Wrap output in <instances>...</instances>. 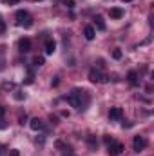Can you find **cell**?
Returning <instances> with one entry per match:
<instances>
[{
	"mask_svg": "<svg viewBox=\"0 0 154 156\" xmlns=\"http://www.w3.org/2000/svg\"><path fill=\"white\" fill-rule=\"evenodd\" d=\"M87 147L91 151H96L98 149V142H96V136H87Z\"/></svg>",
	"mask_w": 154,
	"mask_h": 156,
	"instance_id": "12",
	"label": "cell"
},
{
	"mask_svg": "<svg viewBox=\"0 0 154 156\" xmlns=\"http://www.w3.org/2000/svg\"><path fill=\"white\" fill-rule=\"evenodd\" d=\"M83 35H85V38H87V40H93V38H94V35H96V31H94V27H93V26H85Z\"/></svg>",
	"mask_w": 154,
	"mask_h": 156,
	"instance_id": "11",
	"label": "cell"
},
{
	"mask_svg": "<svg viewBox=\"0 0 154 156\" xmlns=\"http://www.w3.org/2000/svg\"><path fill=\"white\" fill-rule=\"evenodd\" d=\"M67 102L73 105V107H76V109H85L87 105H89V102H91V98H89V94H87V91H83V89H75V91H71L69 94H67Z\"/></svg>",
	"mask_w": 154,
	"mask_h": 156,
	"instance_id": "1",
	"label": "cell"
},
{
	"mask_svg": "<svg viewBox=\"0 0 154 156\" xmlns=\"http://www.w3.org/2000/svg\"><path fill=\"white\" fill-rule=\"evenodd\" d=\"M35 66H44V56H35Z\"/></svg>",
	"mask_w": 154,
	"mask_h": 156,
	"instance_id": "15",
	"label": "cell"
},
{
	"mask_svg": "<svg viewBox=\"0 0 154 156\" xmlns=\"http://www.w3.org/2000/svg\"><path fill=\"white\" fill-rule=\"evenodd\" d=\"M113 58H116V60L121 58V51H120V49H114V51H113Z\"/></svg>",
	"mask_w": 154,
	"mask_h": 156,
	"instance_id": "16",
	"label": "cell"
},
{
	"mask_svg": "<svg viewBox=\"0 0 154 156\" xmlns=\"http://www.w3.org/2000/svg\"><path fill=\"white\" fill-rule=\"evenodd\" d=\"M44 49H45V55H53V53L56 51V44H54V40L47 38L45 40V44H44Z\"/></svg>",
	"mask_w": 154,
	"mask_h": 156,
	"instance_id": "8",
	"label": "cell"
},
{
	"mask_svg": "<svg viewBox=\"0 0 154 156\" xmlns=\"http://www.w3.org/2000/svg\"><path fill=\"white\" fill-rule=\"evenodd\" d=\"M2 149H4V147H2V145H0V153H2Z\"/></svg>",
	"mask_w": 154,
	"mask_h": 156,
	"instance_id": "24",
	"label": "cell"
},
{
	"mask_svg": "<svg viewBox=\"0 0 154 156\" xmlns=\"http://www.w3.org/2000/svg\"><path fill=\"white\" fill-rule=\"evenodd\" d=\"M4 31H5V22L2 20V15H0V35H2Z\"/></svg>",
	"mask_w": 154,
	"mask_h": 156,
	"instance_id": "19",
	"label": "cell"
},
{
	"mask_svg": "<svg viewBox=\"0 0 154 156\" xmlns=\"http://www.w3.org/2000/svg\"><path fill=\"white\" fill-rule=\"evenodd\" d=\"M123 2H132V0H123Z\"/></svg>",
	"mask_w": 154,
	"mask_h": 156,
	"instance_id": "23",
	"label": "cell"
},
{
	"mask_svg": "<svg viewBox=\"0 0 154 156\" xmlns=\"http://www.w3.org/2000/svg\"><path fill=\"white\" fill-rule=\"evenodd\" d=\"M121 116H123V111H121L120 107H111V111H109V118H111L113 122L121 120Z\"/></svg>",
	"mask_w": 154,
	"mask_h": 156,
	"instance_id": "7",
	"label": "cell"
},
{
	"mask_svg": "<svg viewBox=\"0 0 154 156\" xmlns=\"http://www.w3.org/2000/svg\"><path fill=\"white\" fill-rule=\"evenodd\" d=\"M109 15H111V18H121V16H123V9H120V7H113V9L109 11Z\"/></svg>",
	"mask_w": 154,
	"mask_h": 156,
	"instance_id": "13",
	"label": "cell"
},
{
	"mask_svg": "<svg viewBox=\"0 0 154 156\" xmlns=\"http://www.w3.org/2000/svg\"><path fill=\"white\" fill-rule=\"evenodd\" d=\"M15 18H16V24L20 26V27H31L33 26V18H31V15L27 13V11H24V9H20V11H16V15H15Z\"/></svg>",
	"mask_w": 154,
	"mask_h": 156,
	"instance_id": "2",
	"label": "cell"
},
{
	"mask_svg": "<svg viewBox=\"0 0 154 156\" xmlns=\"http://www.w3.org/2000/svg\"><path fill=\"white\" fill-rule=\"evenodd\" d=\"M35 2H40V0H35Z\"/></svg>",
	"mask_w": 154,
	"mask_h": 156,
	"instance_id": "25",
	"label": "cell"
},
{
	"mask_svg": "<svg viewBox=\"0 0 154 156\" xmlns=\"http://www.w3.org/2000/svg\"><path fill=\"white\" fill-rule=\"evenodd\" d=\"M18 51H20V53H29V51H31V40L29 38H20L18 40Z\"/></svg>",
	"mask_w": 154,
	"mask_h": 156,
	"instance_id": "6",
	"label": "cell"
},
{
	"mask_svg": "<svg viewBox=\"0 0 154 156\" xmlns=\"http://www.w3.org/2000/svg\"><path fill=\"white\" fill-rule=\"evenodd\" d=\"M147 147V140L143 138V136H134V140H132V149L136 151V153H140V151H143Z\"/></svg>",
	"mask_w": 154,
	"mask_h": 156,
	"instance_id": "5",
	"label": "cell"
},
{
	"mask_svg": "<svg viewBox=\"0 0 154 156\" xmlns=\"http://www.w3.org/2000/svg\"><path fill=\"white\" fill-rule=\"evenodd\" d=\"M89 80H91L93 83H107V82H109V76L102 75L100 69H91V71H89Z\"/></svg>",
	"mask_w": 154,
	"mask_h": 156,
	"instance_id": "3",
	"label": "cell"
},
{
	"mask_svg": "<svg viewBox=\"0 0 154 156\" xmlns=\"http://www.w3.org/2000/svg\"><path fill=\"white\" fill-rule=\"evenodd\" d=\"M64 4H65L69 9H73V7H75V0H64Z\"/></svg>",
	"mask_w": 154,
	"mask_h": 156,
	"instance_id": "17",
	"label": "cell"
},
{
	"mask_svg": "<svg viewBox=\"0 0 154 156\" xmlns=\"http://www.w3.org/2000/svg\"><path fill=\"white\" fill-rule=\"evenodd\" d=\"M9 156H20V153H18V151H16V149H13V151H11V153H9Z\"/></svg>",
	"mask_w": 154,
	"mask_h": 156,
	"instance_id": "20",
	"label": "cell"
},
{
	"mask_svg": "<svg viewBox=\"0 0 154 156\" xmlns=\"http://www.w3.org/2000/svg\"><path fill=\"white\" fill-rule=\"evenodd\" d=\"M129 82H131L132 85H136V83H138V75H136L134 71H131V73H129Z\"/></svg>",
	"mask_w": 154,
	"mask_h": 156,
	"instance_id": "14",
	"label": "cell"
},
{
	"mask_svg": "<svg viewBox=\"0 0 154 156\" xmlns=\"http://www.w3.org/2000/svg\"><path fill=\"white\" fill-rule=\"evenodd\" d=\"M107 153H109V156H120L123 153V144L113 140L111 144H107Z\"/></svg>",
	"mask_w": 154,
	"mask_h": 156,
	"instance_id": "4",
	"label": "cell"
},
{
	"mask_svg": "<svg viewBox=\"0 0 154 156\" xmlns=\"http://www.w3.org/2000/svg\"><path fill=\"white\" fill-rule=\"evenodd\" d=\"M4 67V47H0V69Z\"/></svg>",
	"mask_w": 154,
	"mask_h": 156,
	"instance_id": "18",
	"label": "cell"
},
{
	"mask_svg": "<svg viewBox=\"0 0 154 156\" xmlns=\"http://www.w3.org/2000/svg\"><path fill=\"white\" fill-rule=\"evenodd\" d=\"M93 27H96L98 31H105V20H103L102 15H96L94 16V26Z\"/></svg>",
	"mask_w": 154,
	"mask_h": 156,
	"instance_id": "9",
	"label": "cell"
},
{
	"mask_svg": "<svg viewBox=\"0 0 154 156\" xmlns=\"http://www.w3.org/2000/svg\"><path fill=\"white\" fill-rule=\"evenodd\" d=\"M103 140H105V144H111V142H113V138H111V136H105Z\"/></svg>",
	"mask_w": 154,
	"mask_h": 156,
	"instance_id": "22",
	"label": "cell"
},
{
	"mask_svg": "<svg viewBox=\"0 0 154 156\" xmlns=\"http://www.w3.org/2000/svg\"><path fill=\"white\" fill-rule=\"evenodd\" d=\"M5 2H7V4H9V5H15V4H18V2H20V0H5Z\"/></svg>",
	"mask_w": 154,
	"mask_h": 156,
	"instance_id": "21",
	"label": "cell"
},
{
	"mask_svg": "<svg viewBox=\"0 0 154 156\" xmlns=\"http://www.w3.org/2000/svg\"><path fill=\"white\" fill-rule=\"evenodd\" d=\"M29 127H31L33 131H40V129L44 127V123H42V120H40V118H33V120L29 122Z\"/></svg>",
	"mask_w": 154,
	"mask_h": 156,
	"instance_id": "10",
	"label": "cell"
}]
</instances>
